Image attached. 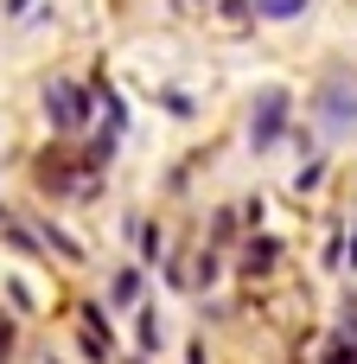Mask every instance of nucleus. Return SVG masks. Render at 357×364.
<instances>
[{"instance_id": "20e7f679", "label": "nucleus", "mask_w": 357, "mask_h": 364, "mask_svg": "<svg viewBox=\"0 0 357 364\" xmlns=\"http://www.w3.org/2000/svg\"><path fill=\"white\" fill-rule=\"evenodd\" d=\"M326 364H357V314L339 320V333H332V346H326Z\"/></svg>"}, {"instance_id": "7ed1b4c3", "label": "nucleus", "mask_w": 357, "mask_h": 364, "mask_svg": "<svg viewBox=\"0 0 357 364\" xmlns=\"http://www.w3.org/2000/svg\"><path fill=\"white\" fill-rule=\"evenodd\" d=\"M45 109L57 115V128H77V122H83V96H77L70 83H57V90L45 96Z\"/></svg>"}, {"instance_id": "f257e3e1", "label": "nucleus", "mask_w": 357, "mask_h": 364, "mask_svg": "<svg viewBox=\"0 0 357 364\" xmlns=\"http://www.w3.org/2000/svg\"><path fill=\"white\" fill-rule=\"evenodd\" d=\"M319 102H326V128H332V134H345V128L357 122V90L345 83V77H332Z\"/></svg>"}, {"instance_id": "39448f33", "label": "nucleus", "mask_w": 357, "mask_h": 364, "mask_svg": "<svg viewBox=\"0 0 357 364\" xmlns=\"http://www.w3.org/2000/svg\"><path fill=\"white\" fill-rule=\"evenodd\" d=\"M249 6H256V13H268V19H294L307 0H249Z\"/></svg>"}, {"instance_id": "423d86ee", "label": "nucleus", "mask_w": 357, "mask_h": 364, "mask_svg": "<svg viewBox=\"0 0 357 364\" xmlns=\"http://www.w3.org/2000/svg\"><path fill=\"white\" fill-rule=\"evenodd\" d=\"M6 352H13V320L0 314V364H6Z\"/></svg>"}, {"instance_id": "f03ea898", "label": "nucleus", "mask_w": 357, "mask_h": 364, "mask_svg": "<svg viewBox=\"0 0 357 364\" xmlns=\"http://www.w3.org/2000/svg\"><path fill=\"white\" fill-rule=\"evenodd\" d=\"M281 115H287V96L268 90V96H262V115H256V147H268V141L281 134Z\"/></svg>"}]
</instances>
